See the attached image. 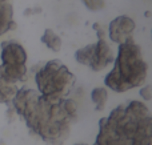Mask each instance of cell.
Listing matches in <instances>:
<instances>
[{"label": "cell", "mask_w": 152, "mask_h": 145, "mask_svg": "<svg viewBox=\"0 0 152 145\" xmlns=\"http://www.w3.org/2000/svg\"><path fill=\"white\" fill-rule=\"evenodd\" d=\"M37 92L50 100H61L68 96L75 84V76L60 60H50L35 73Z\"/></svg>", "instance_id": "4"}, {"label": "cell", "mask_w": 152, "mask_h": 145, "mask_svg": "<svg viewBox=\"0 0 152 145\" xmlns=\"http://www.w3.org/2000/svg\"><path fill=\"white\" fill-rule=\"evenodd\" d=\"M135 21L131 17L123 15L118 16L110 23L108 27V36L110 40L113 41L115 44H121V43L127 41L128 39L132 37V33L135 31Z\"/></svg>", "instance_id": "5"}, {"label": "cell", "mask_w": 152, "mask_h": 145, "mask_svg": "<svg viewBox=\"0 0 152 145\" xmlns=\"http://www.w3.org/2000/svg\"><path fill=\"white\" fill-rule=\"evenodd\" d=\"M112 71L105 76L104 84L113 92L123 93L140 87L147 79V63L144 61L139 45L134 39L119 44L118 57H115Z\"/></svg>", "instance_id": "3"}, {"label": "cell", "mask_w": 152, "mask_h": 145, "mask_svg": "<svg viewBox=\"0 0 152 145\" xmlns=\"http://www.w3.org/2000/svg\"><path fill=\"white\" fill-rule=\"evenodd\" d=\"M94 29L96 31V33H97V39H104V37H105L104 31H103L102 25H100L99 23H95L94 24Z\"/></svg>", "instance_id": "15"}, {"label": "cell", "mask_w": 152, "mask_h": 145, "mask_svg": "<svg viewBox=\"0 0 152 145\" xmlns=\"http://www.w3.org/2000/svg\"><path fill=\"white\" fill-rule=\"evenodd\" d=\"M91 100L95 104V109L96 111H103L107 105L108 100V91L104 87H96L92 89L91 92Z\"/></svg>", "instance_id": "11"}, {"label": "cell", "mask_w": 152, "mask_h": 145, "mask_svg": "<svg viewBox=\"0 0 152 145\" xmlns=\"http://www.w3.org/2000/svg\"><path fill=\"white\" fill-rule=\"evenodd\" d=\"M139 93H140V96H142L143 100L150 101L152 99V88H151V85H144V87H142Z\"/></svg>", "instance_id": "14"}, {"label": "cell", "mask_w": 152, "mask_h": 145, "mask_svg": "<svg viewBox=\"0 0 152 145\" xmlns=\"http://www.w3.org/2000/svg\"><path fill=\"white\" fill-rule=\"evenodd\" d=\"M10 107L32 133L50 145L63 144L76 120L67 113L64 99L50 100L31 88L18 89Z\"/></svg>", "instance_id": "1"}, {"label": "cell", "mask_w": 152, "mask_h": 145, "mask_svg": "<svg viewBox=\"0 0 152 145\" xmlns=\"http://www.w3.org/2000/svg\"><path fill=\"white\" fill-rule=\"evenodd\" d=\"M3 65H26L27 52L21 44L13 40L1 43V53H0Z\"/></svg>", "instance_id": "6"}, {"label": "cell", "mask_w": 152, "mask_h": 145, "mask_svg": "<svg viewBox=\"0 0 152 145\" xmlns=\"http://www.w3.org/2000/svg\"><path fill=\"white\" fill-rule=\"evenodd\" d=\"M94 52H95V43L94 44H88L86 47L80 48L75 52V60L81 65L89 67L94 59Z\"/></svg>", "instance_id": "12"}, {"label": "cell", "mask_w": 152, "mask_h": 145, "mask_svg": "<svg viewBox=\"0 0 152 145\" xmlns=\"http://www.w3.org/2000/svg\"><path fill=\"white\" fill-rule=\"evenodd\" d=\"M74 145H88V144H86V143H76Z\"/></svg>", "instance_id": "16"}, {"label": "cell", "mask_w": 152, "mask_h": 145, "mask_svg": "<svg viewBox=\"0 0 152 145\" xmlns=\"http://www.w3.org/2000/svg\"><path fill=\"white\" fill-rule=\"evenodd\" d=\"M5 1H7V0H0V3H5Z\"/></svg>", "instance_id": "17"}, {"label": "cell", "mask_w": 152, "mask_h": 145, "mask_svg": "<svg viewBox=\"0 0 152 145\" xmlns=\"http://www.w3.org/2000/svg\"><path fill=\"white\" fill-rule=\"evenodd\" d=\"M113 60H115V56H113V52L105 40V37L97 39V43H95L94 59H92L89 68L95 72H100L104 68H107L111 63H113Z\"/></svg>", "instance_id": "7"}, {"label": "cell", "mask_w": 152, "mask_h": 145, "mask_svg": "<svg viewBox=\"0 0 152 145\" xmlns=\"http://www.w3.org/2000/svg\"><path fill=\"white\" fill-rule=\"evenodd\" d=\"M94 145H152L151 112L142 101L118 105L99 121Z\"/></svg>", "instance_id": "2"}, {"label": "cell", "mask_w": 152, "mask_h": 145, "mask_svg": "<svg viewBox=\"0 0 152 145\" xmlns=\"http://www.w3.org/2000/svg\"><path fill=\"white\" fill-rule=\"evenodd\" d=\"M18 85L15 83H11L7 77L3 75L1 67H0V104H7L11 105L16 92H18Z\"/></svg>", "instance_id": "8"}, {"label": "cell", "mask_w": 152, "mask_h": 145, "mask_svg": "<svg viewBox=\"0 0 152 145\" xmlns=\"http://www.w3.org/2000/svg\"><path fill=\"white\" fill-rule=\"evenodd\" d=\"M13 11L12 5L10 3H0V36L8 32L10 29L15 28V21H13Z\"/></svg>", "instance_id": "9"}, {"label": "cell", "mask_w": 152, "mask_h": 145, "mask_svg": "<svg viewBox=\"0 0 152 145\" xmlns=\"http://www.w3.org/2000/svg\"><path fill=\"white\" fill-rule=\"evenodd\" d=\"M81 3L86 5L87 9L92 11V12H97L105 7L104 0H81Z\"/></svg>", "instance_id": "13"}, {"label": "cell", "mask_w": 152, "mask_h": 145, "mask_svg": "<svg viewBox=\"0 0 152 145\" xmlns=\"http://www.w3.org/2000/svg\"><path fill=\"white\" fill-rule=\"evenodd\" d=\"M42 43L51 49L52 52H59L61 49V39L52 31L51 28H47L42 35Z\"/></svg>", "instance_id": "10"}]
</instances>
